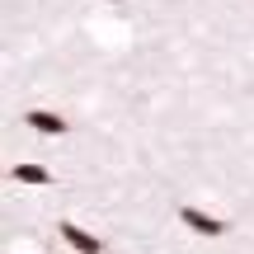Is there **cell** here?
<instances>
[{
  "mask_svg": "<svg viewBox=\"0 0 254 254\" xmlns=\"http://www.w3.org/2000/svg\"><path fill=\"white\" fill-rule=\"evenodd\" d=\"M71 254H75V250H71Z\"/></svg>",
  "mask_w": 254,
  "mask_h": 254,
  "instance_id": "obj_5",
  "label": "cell"
},
{
  "mask_svg": "<svg viewBox=\"0 0 254 254\" xmlns=\"http://www.w3.org/2000/svg\"><path fill=\"white\" fill-rule=\"evenodd\" d=\"M179 221L193 231V236H202V240H221L231 231V221H221V217H212V212H202V207H193V202H184L179 207Z\"/></svg>",
  "mask_w": 254,
  "mask_h": 254,
  "instance_id": "obj_1",
  "label": "cell"
},
{
  "mask_svg": "<svg viewBox=\"0 0 254 254\" xmlns=\"http://www.w3.org/2000/svg\"><path fill=\"white\" fill-rule=\"evenodd\" d=\"M14 179L33 184V189H47V184H52V170H47V165H14Z\"/></svg>",
  "mask_w": 254,
  "mask_h": 254,
  "instance_id": "obj_4",
  "label": "cell"
},
{
  "mask_svg": "<svg viewBox=\"0 0 254 254\" xmlns=\"http://www.w3.org/2000/svg\"><path fill=\"white\" fill-rule=\"evenodd\" d=\"M57 236H62L75 254H99V250H104V240H99V236H90L85 226H75V221H62V226H57Z\"/></svg>",
  "mask_w": 254,
  "mask_h": 254,
  "instance_id": "obj_2",
  "label": "cell"
},
{
  "mask_svg": "<svg viewBox=\"0 0 254 254\" xmlns=\"http://www.w3.org/2000/svg\"><path fill=\"white\" fill-rule=\"evenodd\" d=\"M24 123L33 127V132H43V136H66V132H71V123H66L62 113H52V109H28Z\"/></svg>",
  "mask_w": 254,
  "mask_h": 254,
  "instance_id": "obj_3",
  "label": "cell"
}]
</instances>
